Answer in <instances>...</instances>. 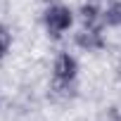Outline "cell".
Returning <instances> with one entry per match:
<instances>
[{"label": "cell", "mask_w": 121, "mask_h": 121, "mask_svg": "<svg viewBox=\"0 0 121 121\" xmlns=\"http://www.w3.org/2000/svg\"><path fill=\"white\" fill-rule=\"evenodd\" d=\"M78 59L71 55V52H59L55 59H52V83H50V90L59 97H69L74 95V88H76V78H78Z\"/></svg>", "instance_id": "cell-1"}, {"label": "cell", "mask_w": 121, "mask_h": 121, "mask_svg": "<svg viewBox=\"0 0 121 121\" xmlns=\"http://www.w3.org/2000/svg\"><path fill=\"white\" fill-rule=\"evenodd\" d=\"M76 22V12L64 3H52L43 10V29L50 38H62Z\"/></svg>", "instance_id": "cell-2"}, {"label": "cell", "mask_w": 121, "mask_h": 121, "mask_svg": "<svg viewBox=\"0 0 121 121\" xmlns=\"http://www.w3.org/2000/svg\"><path fill=\"white\" fill-rule=\"evenodd\" d=\"M74 43L81 48V50H86V52H97V50H102L104 48V29H78L76 31V36H74Z\"/></svg>", "instance_id": "cell-3"}, {"label": "cell", "mask_w": 121, "mask_h": 121, "mask_svg": "<svg viewBox=\"0 0 121 121\" xmlns=\"http://www.w3.org/2000/svg\"><path fill=\"white\" fill-rule=\"evenodd\" d=\"M78 22L83 29H104V17H102V7L97 3H93V0H88V3H83L78 7Z\"/></svg>", "instance_id": "cell-4"}, {"label": "cell", "mask_w": 121, "mask_h": 121, "mask_svg": "<svg viewBox=\"0 0 121 121\" xmlns=\"http://www.w3.org/2000/svg\"><path fill=\"white\" fill-rule=\"evenodd\" d=\"M104 26L109 29H121V0H112V3L102 10Z\"/></svg>", "instance_id": "cell-5"}, {"label": "cell", "mask_w": 121, "mask_h": 121, "mask_svg": "<svg viewBox=\"0 0 121 121\" xmlns=\"http://www.w3.org/2000/svg\"><path fill=\"white\" fill-rule=\"evenodd\" d=\"M10 48H12V33L5 24H0V59L10 52Z\"/></svg>", "instance_id": "cell-6"}]
</instances>
